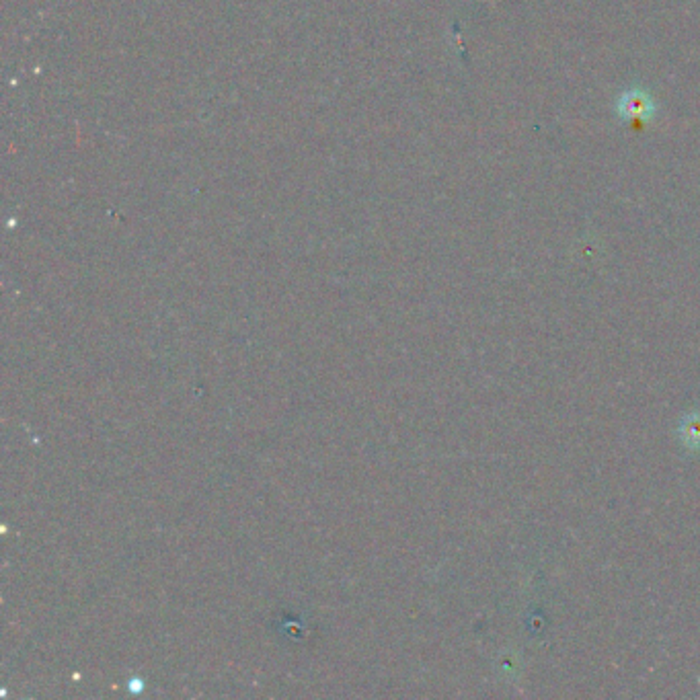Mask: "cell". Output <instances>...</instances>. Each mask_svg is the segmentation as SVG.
Here are the masks:
<instances>
[{
    "label": "cell",
    "instance_id": "6da1fadb",
    "mask_svg": "<svg viewBox=\"0 0 700 700\" xmlns=\"http://www.w3.org/2000/svg\"><path fill=\"white\" fill-rule=\"evenodd\" d=\"M655 101L643 89H629L616 101V113L620 120H653L655 118Z\"/></svg>",
    "mask_w": 700,
    "mask_h": 700
},
{
    "label": "cell",
    "instance_id": "7a4b0ae2",
    "mask_svg": "<svg viewBox=\"0 0 700 700\" xmlns=\"http://www.w3.org/2000/svg\"><path fill=\"white\" fill-rule=\"evenodd\" d=\"M680 436L682 442L690 448H700V413L684 417L680 425Z\"/></svg>",
    "mask_w": 700,
    "mask_h": 700
}]
</instances>
